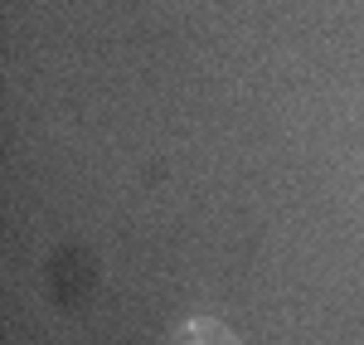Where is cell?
Wrapping results in <instances>:
<instances>
[{"label":"cell","instance_id":"cell-1","mask_svg":"<svg viewBox=\"0 0 364 345\" xmlns=\"http://www.w3.org/2000/svg\"><path fill=\"white\" fill-rule=\"evenodd\" d=\"M170 345H238V336L228 331L224 321H214V317H195V321H185L175 336H170Z\"/></svg>","mask_w":364,"mask_h":345}]
</instances>
